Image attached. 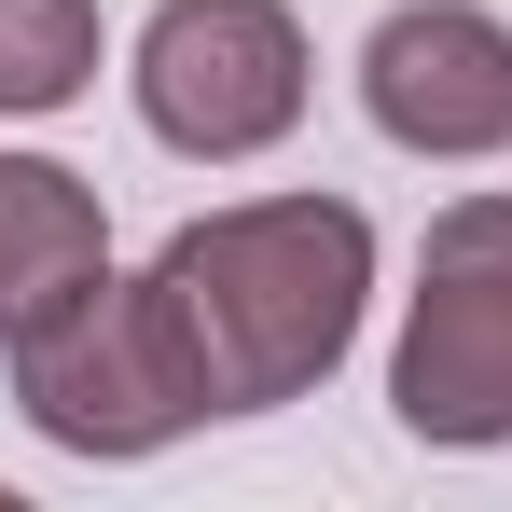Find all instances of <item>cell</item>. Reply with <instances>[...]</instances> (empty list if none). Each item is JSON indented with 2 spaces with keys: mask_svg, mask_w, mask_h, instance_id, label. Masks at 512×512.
Instances as JSON below:
<instances>
[{
  "mask_svg": "<svg viewBox=\"0 0 512 512\" xmlns=\"http://www.w3.org/2000/svg\"><path fill=\"white\" fill-rule=\"evenodd\" d=\"M153 319H167L180 374L208 416H263V402H305L360 333V291H374V222L346 194H250V208H208L153 250Z\"/></svg>",
  "mask_w": 512,
  "mask_h": 512,
  "instance_id": "6da1fadb",
  "label": "cell"
},
{
  "mask_svg": "<svg viewBox=\"0 0 512 512\" xmlns=\"http://www.w3.org/2000/svg\"><path fill=\"white\" fill-rule=\"evenodd\" d=\"M388 402L416 443H512V194H457L416 250Z\"/></svg>",
  "mask_w": 512,
  "mask_h": 512,
  "instance_id": "7a4b0ae2",
  "label": "cell"
},
{
  "mask_svg": "<svg viewBox=\"0 0 512 512\" xmlns=\"http://www.w3.org/2000/svg\"><path fill=\"white\" fill-rule=\"evenodd\" d=\"M14 402H28L42 443H70V457H153V443H180V429L208 416L139 277H125V291L97 277L70 319H42V333L14 346Z\"/></svg>",
  "mask_w": 512,
  "mask_h": 512,
  "instance_id": "3957f363",
  "label": "cell"
},
{
  "mask_svg": "<svg viewBox=\"0 0 512 512\" xmlns=\"http://www.w3.org/2000/svg\"><path fill=\"white\" fill-rule=\"evenodd\" d=\"M139 125L167 153H208V167L291 139L305 125V28H291V0H167L139 28Z\"/></svg>",
  "mask_w": 512,
  "mask_h": 512,
  "instance_id": "277c9868",
  "label": "cell"
},
{
  "mask_svg": "<svg viewBox=\"0 0 512 512\" xmlns=\"http://www.w3.org/2000/svg\"><path fill=\"white\" fill-rule=\"evenodd\" d=\"M360 111L402 139V153H512V28L485 0H402L374 42H360Z\"/></svg>",
  "mask_w": 512,
  "mask_h": 512,
  "instance_id": "5b68a950",
  "label": "cell"
},
{
  "mask_svg": "<svg viewBox=\"0 0 512 512\" xmlns=\"http://www.w3.org/2000/svg\"><path fill=\"white\" fill-rule=\"evenodd\" d=\"M97 277H111V222L70 167L42 153H0V346H28L42 319H70Z\"/></svg>",
  "mask_w": 512,
  "mask_h": 512,
  "instance_id": "8992f818",
  "label": "cell"
},
{
  "mask_svg": "<svg viewBox=\"0 0 512 512\" xmlns=\"http://www.w3.org/2000/svg\"><path fill=\"white\" fill-rule=\"evenodd\" d=\"M97 84V0H0V111H70Z\"/></svg>",
  "mask_w": 512,
  "mask_h": 512,
  "instance_id": "52a82bcc",
  "label": "cell"
}]
</instances>
